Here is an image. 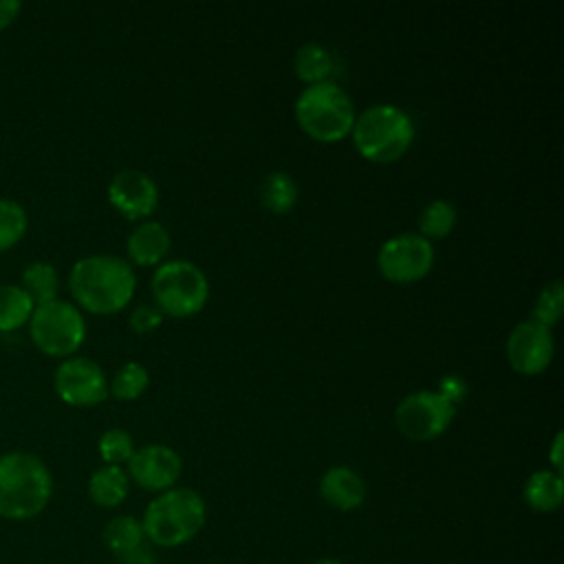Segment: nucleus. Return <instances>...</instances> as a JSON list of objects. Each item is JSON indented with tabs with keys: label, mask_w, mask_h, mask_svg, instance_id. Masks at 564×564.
<instances>
[{
	"label": "nucleus",
	"mask_w": 564,
	"mask_h": 564,
	"mask_svg": "<svg viewBox=\"0 0 564 564\" xmlns=\"http://www.w3.org/2000/svg\"><path fill=\"white\" fill-rule=\"evenodd\" d=\"M150 289L154 306L172 317L200 313L209 297V282L203 269L189 260L161 262L152 273Z\"/></svg>",
	"instance_id": "obj_6"
},
{
	"label": "nucleus",
	"mask_w": 564,
	"mask_h": 564,
	"mask_svg": "<svg viewBox=\"0 0 564 564\" xmlns=\"http://www.w3.org/2000/svg\"><path fill=\"white\" fill-rule=\"evenodd\" d=\"M434 264V247L419 234H399L388 238L377 253L379 273L394 284L423 280Z\"/></svg>",
	"instance_id": "obj_9"
},
{
	"label": "nucleus",
	"mask_w": 564,
	"mask_h": 564,
	"mask_svg": "<svg viewBox=\"0 0 564 564\" xmlns=\"http://www.w3.org/2000/svg\"><path fill=\"white\" fill-rule=\"evenodd\" d=\"M53 494V476L44 460L31 452L0 456V516L29 520L44 511Z\"/></svg>",
	"instance_id": "obj_3"
},
{
	"label": "nucleus",
	"mask_w": 564,
	"mask_h": 564,
	"mask_svg": "<svg viewBox=\"0 0 564 564\" xmlns=\"http://www.w3.org/2000/svg\"><path fill=\"white\" fill-rule=\"evenodd\" d=\"M522 498L529 509L538 513H551L560 509L564 500V480L562 474L553 469L533 471L522 487Z\"/></svg>",
	"instance_id": "obj_16"
},
{
	"label": "nucleus",
	"mask_w": 564,
	"mask_h": 564,
	"mask_svg": "<svg viewBox=\"0 0 564 564\" xmlns=\"http://www.w3.org/2000/svg\"><path fill=\"white\" fill-rule=\"evenodd\" d=\"M101 538H104V544L119 557L128 555L130 551L139 549L141 544H145L141 520L134 516H128V513H121V516H115L112 520H108Z\"/></svg>",
	"instance_id": "obj_20"
},
{
	"label": "nucleus",
	"mask_w": 564,
	"mask_h": 564,
	"mask_svg": "<svg viewBox=\"0 0 564 564\" xmlns=\"http://www.w3.org/2000/svg\"><path fill=\"white\" fill-rule=\"evenodd\" d=\"M110 205L128 220H143L159 205V185L141 170H121L108 183Z\"/></svg>",
	"instance_id": "obj_13"
},
{
	"label": "nucleus",
	"mask_w": 564,
	"mask_h": 564,
	"mask_svg": "<svg viewBox=\"0 0 564 564\" xmlns=\"http://www.w3.org/2000/svg\"><path fill=\"white\" fill-rule=\"evenodd\" d=\"M207 518L203 496L189 487H172L156 494L141 518L143 535L161 549H176L192 542Z\"/></svg>",
	"instance_id": "obj_2"
},
{
	"label": "nucleus",
	"mask_w": 564,
	"mask_h": 564,
	"mask_svg": "<svg viewBox=\"0 0 564 564\" xmlns=\"http://www.w3.org/2000/svg\"><path fill=\"white\" fill-rule=\"evenodd\" d=\"M33 300L20 284L0 286V330L9 333L24 326L33 315Z\"/></svg>",
	"instance_id": "obj_21"
},
{
	"label": "nucleus",
	"mask_w": 564,
	"mask_h": 564,
	"mask_svg": "<svg viewBox=\"0 0 564 564\" xmlns=\"http://www.w3.org/2000/svg\"><path fill=\"white\" fill-rule=\"evenodd\" d=\"M20 9L22 4L18 0H0V29L9 26L18 18Z\"/></svg>",
	"instance_id": "obj_30"
},
{
	"label": "nucleus",
	"mask_w": 564,
	"mask_h": 564,
	"mask_svg": "<svg viewBox=\"0 0 564 564\" xmlns=\"http://www.w3.org/2000/svg\"><path fill=\"white\" fill-rule=\"evenodd\" d=\"M350 134L357 152L366 161L394 163L414 141V123L403 108L394 104H375L355 115Z\"/></svg>",
	"instance_id": "obj_4"
},
{
	"label": "nucleus",
	"mask_w": 564,
	"mask_h": 564,
	"mask_svg": "<svg viewBox=\"0 0 564 564\" xmlns=\"http://www.w3.org/2000/svg\"><path fill=\"white\" fill-rule=\"evenodd\" d=\"M33 300V304H46L51 300H57L59 291V278L53 264L48 262H31L22 271V284H20Z\"/></svg>",
	"instance_id": "obj_23"
},
{
	"label": "nucleus",
	"mask_w": 564,
	"mask_h": 564,
	"mask_svg": "<svg viewBox=\"0 0 564 564\" xmlns=\"http://www.w3.org/2000/svg\"><path fill=\"white\" fill-rule=\"evenodd\" d=\"M128 465V478L145 491H167L176 487L183 471V460L176 449L163 443H148L134 449Z\"/></svg>",
	"instance_id": "obj_12"
},
{
	"label": "nucleus",
	"mask_w": 564,
	"mask_h": 564,
	"mask_svg": "<svg viewBox=\"0 0 564 564\" xmlns=\"http://www.w3.org/2000/svg\"><path fill=\"white\" fill-rule=\"evenodd\" d=\"M311 564H344V562H339V560H335V557H319V560H315V562H311Z\"/></svg>",
	"instance_id": "obj_33"
},
{
	"label": "nucleus",
	"mask_w": 564,
	"mask_h": 564,
	"mask_svg": "<svg viewBox=\"0 0 564 564\" xmlns=\"http://www.w3.org/2000/svg\"><path fill=\"white\" fill-rule=\"evenodd\" d=\"M505 355L509 366L524 377L542 375L555 355V341L551 328L533 322L531 317L516 324L507 337Z\"/></svg>",
	"instance_id": "obj_10"
},
{
	"label": "nucleus",
	"mask_w": 564,
	"mask_h": 564,
	"mask_svg": "<svg viewBox=\"0 0 564 564\" xmlns=\"http://www.w3.org/2000/svg\"><path fill=\"white\" fill-rule=\"evenodd\" d=\"M562 438H564V434L557 432L555 438H553V443H551V449H549L551 469L557 471V474H562Z\"/></svg>",
	"instance_id": "obj_32"
},
{
	"label": "nucleus",
	"mask_w": 564,
	"mask_h": 564,
	"mask_svg": "<svg viewBox=\"0 0 564 564\" xmlns=\"http://www.w3.org/2000/svg\"><path fill=\"white\" fill-rule=\"evenodd\" d=\"M293 70H295V77L306 86L322 84V82H328L330 73L335 70V59L324 44L306 42L304 46L297 48L293 57Z\"/></svg>",
	"instance_id": "obj_18"
},
{
	"label": "nucleus",
	"mask_w": 564,
	"mask_h": 564,
	"mask_svg": "<svg viewBox=\"0 0 564 564\" xmlns=\"http://www.w3.org/2000/svg\"><path fill=\"white\" fill-rule=\"evenodd\" d=\"M456 416L452 405L436 390H416L405 394L394 410L397 430L414 443H427L447 432Z\"/></svg>",
	"instance_id": "obj_8"
},
{
	"label": "nucleus",
	"mask_w": 564,
	"mask_h": 564,
	"mask_svg": "<svg viewBox=\"0 0 564 564\" xmlns=\"http://www.w3.org/2000/svg\"><path fill=\"white\" fill-rule=\"evenodd\" d=\"M293 112L302 132L322 143L346 139L355 123L352 99L335 82L306 86L297 95Z\"/></svg>",
	"instance_id": "obj_5"
},
{
	"label": "nucleus",
	"mask_w": 564,
	"mask_h": 564,
	"mask_svg": "<svg viewBox=\"0 0 564 564\" xmlns=\"http://www.w3.org/2000/svg\"><path fill=\"white\" fill-rule=\"evenodd\" d=\"M99 456L106 465H123L130 460V456L134 454V441L130 436V432L121 430V427H110L99 436L97 443Z\"/></svg>",
	"instance_id": "obj_27"
},
{
	"label": "nucleus",
	"mask_w": 564,
	"mask_h": 564,
	"mask_svg": "<svg viewBox=\"0 0 564 564\" xmlns=\"http://www.w3.org/2000/svg\"><path fill=\"white\" fill-rule=\"evenodd\" d=\"M29 333L37 350L48 357L68 359L86 339V322L75 304L66 300H51L33 308Z\"/></svg>",
	"instance_id": "obj_7"
},
{
	"label": "nucleus",
	"mask_w": 564,
	"mask_h": 564,
	"mask_svg": "<svg viewBox=\"0 0 564 564\" xmlns=\"http://www.w3.org/2000/svg\"><path fill=\"white\" fill-rule=\"evenodd\" d=\"M172 245L170 231L159 220H145L137 225L126 242L128 258L139 267H159Z\"/></svg>",
	"instance_id": "obj_15"
},
{
	"label": "nucleus",
	"mask_w": 564,
	"mask_h": 564,
	"mask_svg": "<svg viewBox=\"0 0 564 564\" xmlns=\"http://www.w3.org/2000/svg\"><path fill=\"white\" fill-rule=\"evenodd\" d=\"M130 489V478L119 465H104L88 478V496L97 507H119Z\"/></svg>",
	"instance_id": "obj_17"
},
{
	"label": "nucleus",
	"mask_w": 564,
	"mask_h": 564,
	"mask_svg": "<svg viewBox=\"0 0 564 564\" xmlns=\"http://www.w3.org/2000/svg\"><path fill=\"white\" fill-rule=\"evenodd\" d=\"M366 480L348 465L328 467L319 478L322 500L337 511H355L366 500Z\"/></svg>",
	"instance_id": "obj_14"
},
{
	"label": "nucleus",
	"mask_w": 564,
	"mask_h": 564,
	"mask_svg": "<svg viewBox=\"0 0 564 564\" xmlns=\"http://www.w3.org/2000/svg\"><path fill=\"white\" fill-rule=\"evenodd\" d=\"M57 397L75 408H90L108 397V381L99 364L88 357L64 359L53 377Z\"/></svg>",
	"instance_id": "obj_11"
},
{
	"label": "nucleus",
	"mask_w": 564,
	"mask_h": 564,
	"mask_svg": "<svg viewBox=\"0 0 564 564\" xmlns=\"http://www.w3.org/2000/svg\"><path fill=\"white\" fill-rule=\"evenodd\" d=\"M562 311H564V286L560 280H551L540 289L533 304L531 319L551 328L560 322Z\"/></svg>",
	"instance_id": "obj_26"
},
{
	"label": "nucleus",
	"mask_w": 564,
	"mask_h": 564,
	"mask_svg": "<svg viewBox=\"0 0 564 564\" xmlns=\"http://www.w3.org/2000/svg\"><path fill=\"white\" fill-rule=\"evenodd\" d=\"M456 220V207L445 198H434L419 214V236H423L430 242L447 238L454 231Z\"/></svg>",
	"instance_id": "obj_22"
},
{
	"label": "nucleus",
	"mask_w": 564,
	"mask_h": 564,
	"mask_svg": "<svg viewBox=\"0 0 564 564\" xmlns=\"http://www.w3.org/2000/svg\"><path fill=\"white\" fill-rule=\"evenodd\" d=\"M436 392L443 394L452 405L458 408L463 403V399L467 397V383L458 375H445V377H441Z\"/></svg>",
	"instance_id": "obj_29"
},
{
	"label": "nucleus",
	"mask_w": 564,
	"mask_h": 564,
	"mask_svg": "<svg viewBox=\"0 0 564 564\" xmlns=\"http://www.w3.org/2000/svg\"><path fill=\"white\" fill-rule=\"evenodd\" d=\"M121 562L123 564H154V555L145 544H141L139 549L130 551L128 555H121Z\"/></svg>",
	"instance_id": "obj_31"
},
{
	"label": "nucleus",
	"mask_w": 564,
	"mask_h": 564,
	"mask_svg": "<svg viewBox=\"0 0 564 564\" xmlns=\"http://www.w3.org/2000/svg\"><path fill=\"white\" fill-rule=\"evenodd\" d=\"M148 386H150L148 368L139 361H126L123 366L117 368L108 386V392L119 401H134L148 390Z\"/></svg>",
	"instance_id": "obj_24"
},
{
	"label": "nucleus",
	"mask_w": 564,
	"mask_h": 564,
	"mask_svg": "<svg viewBox=\"0 0 564 564\" xmlns=\"http://www.w3.org/2000/svg\"><path fill=\"white\" fill-rule=\"evenodd\" d=\"M297 198V183L286 172H269L260 183V205L275 216L289 214L295 207Z\"/></svg>",
	"instance_id": "obj_19"
},
{
	"label": "nucleus",
	"mask_w": 564,
	"mask_h": 564,
	"mask_svg": "<svg viewBox=\"0 0 564 564\" xmlns=\"http://www.w3.org/2000/svg\"><path fill=\"white\" fill-rule=\"evenodd\" d=\"M29 227L26 209L11 198H0V251L11 249L22 240Z\"/></svg>",
	"instance_id": "obj_25"
},
{
	"label": "nucleus",
	"mask_w": 564,
	"mask_h": 564,
	"mask_svg": "<svg viewBox=\"0 0 564 564\" xmlns=\"http://www.w3.org/2000/svg\"><path fill=\"white\" fill-rule=\"evenodd\" d=\"M75 302L95 315L119 313L134 295L137 275L132 267L110 253H93L79 258L68 275Z\"/></svg>",
	"instance_id": "obj_1"
},
{
	"label": "nucleus",
	"mask_w": 564,
	"mask_h": 564,
	"mask_svg": "<svg viewBox=\"0 0 564 564\" xmlns=\"http://www.w3.org/2000/svg\"><path fill=\"white\" fill-rule=\"evenodd\" d=\"M128 322L137 335H148L161 326L163 313L154 304H141L130 313Z\"/></svg>",
	"instance_id": "obj_28"
}]
</instances>
